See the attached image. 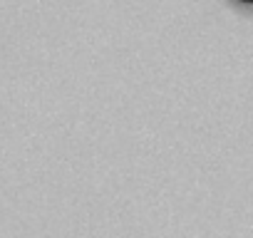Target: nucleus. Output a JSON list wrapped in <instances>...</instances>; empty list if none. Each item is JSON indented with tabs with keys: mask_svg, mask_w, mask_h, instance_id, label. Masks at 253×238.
Returning a JSON list of instances; mask_svg holds the SVG:
<instances>
[{
	"mask_svg": "<svg viewBox=\"0 0 253 238\" xmlns=\"http://www.w3.org/2000/svg\"><path fill=\"white\" fill-rule=\"evenodd\" d=\"M238 3H246V5H253V0H238Z\"/></svg>",
	"mask_w": 253,
	"mask_h": 238,
	"instance_id": "f257e3e1",
	"label": "nucleus"
}]
</instances>
